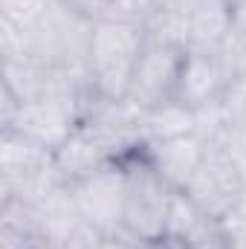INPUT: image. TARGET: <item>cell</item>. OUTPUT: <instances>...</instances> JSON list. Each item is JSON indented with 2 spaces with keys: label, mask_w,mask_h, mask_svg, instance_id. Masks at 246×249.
<instances>
[{
  "label": "cell",
  "mask_w": 246,
  "mask_h": 249,
  "mask_svg": "<svg viewBox=\"0 0 246 249\" xmlns=\"http://www.w3.org/2000/svg\"><path fill=\"white\" fill-rule=\"evenodd\" d=\"M154 249H191L185 238H177V235H159L157 241H151Z\"/></svg>",
  "instance_id": "23"
},
{
  "label": "cell",
  "mask_w": 246,
  "mask_h": 249,
  "mask_svg": "<svg viewBox=\"0 0 246 249\" xmlns=\"http://www.w3.org/2000/svg\"><path fill=\"white\" fill-rule=\"evenodd\" d=\"M211 142H220L232 154V160L238 162V168H241V174H244V180H246V127H226Z\"/></svg>",
  "instance_id": "19"
},
{
  "label": "cell",
  "mask_w": 246,
  "mask_h": 249,
  "mask_svg": "<svg viewBox=\"0 0 246 249\" xmlns=\"http://www.w3.org/2000/svg\"><path fill=\"white\" fill-rule=\"evenodd\" d=\"M244 186L246 180L238 162L232 160V154L220 142H209V151H206L200 168L194 171L191 183L183 191L200 206L203 214L232 217L238 209V200L244 194Z\"/></svg>",
  "instance_id": "4"
},
{
  "label": "cell",
  "mask_w": 246,
  "mask_h": 249,
  "mask_svg": "<svg viewBox=\"0 0 246 249\" xmlns=\"http://www.w3.org/2000/svg\"><path fill=\"white\" fill-rule=\"evenodd\" d=\"M75 127H78V110L75 107L55 102V99H32V102H20L12 124L3 130H15V133L26 136L35 145L55 154V148H61L64 139Z\"/></svg>",
  "instance_id": "7"
},
{
  "label": "cell",
  "mask_w": 246,
  "mask_h": 249,
  "mask_svg": "<svg viewBox=\"0 0 246 249\" xmlns=\"http://www.w3.org/2000/svg\"><path fill=\"white\" fill-rule=\"evenodd\" d=\"M232 29L246 38V0H235L232 3Z\"/></svg>",
  "instance_id": "22"
},
{
  "label": "cell",
  "mask_w": 246,
  "mask_h": 249,
  "mask_svg": "<svg viewBox=\"0 0 246 249\" xmlns=\"http://www.w3.org/2000/svg\"><path fill=\"white\" fill-rule=\"evenodd\" d=\"M136 249H154V247H151V241H145V244H139Z\"/></svg>",
  "instance_id": "26"
},
{
  "label": "cell",
  "mask_w": 246,
  "mask_h": 249,
  "mask_svg": "<svg viewBox=\"0 0 246 249\" xmlns=\"http://www.w3.org/2000/svg\"><path fill=\"white\" fill-rule=\"evenodd\" d=\"M235 249H246V241H241V238H235Z\"/></svg>",
  "instance_id": "25"
},
{
  "label": "cell",
  "mask_w": 246,
  "mask_h": 249,
  "mask_svg": "<svg viewBox=\"0 0 246 249\" xmlns=\"http://www.w3.org/2000/svg\"><path fill=\"white\" fill-rule=\"evenodd\" d=\"M203 217L200 206L180 188L171 191V200H168V217H165V235H177V238H185L194 223Z\"/></svg>",
  "instance_id": "16"
},
{
  "label": "cell",
  "mask_w": 246,
  "mask_h": 249,
  "mask_svg": "<svg viewBox=\"0 0 246 249\" xmlns=\"http://www.w3.org/2000/svg\"><path fill=\"white\" fill-rule=\"evenodd\" d=\"M232 3L229 0H200L188 15V50L217 53L232 38Z\"/></svg>",
  "instance_id": "11"
},
{
  "label": "cell",
  "mask_w": 246,
  "mask_h": 249,
  "mask_svg": "<svg viewBox=\"0 0 246 249\" xmlns=\"http://www.w3.org/2000/svg\"><path fill=\"white\" fill-rule=\"evenodd\" d=\"M229 72L226 67L220 64L217 55L211 53H185L183 70H180V81H177V96L174 102H180L183 107L200 113V110H209L214 107L226 87H229Z\"/></svg>",
  "instance_id": "8"
},
{
  "label": "cell",
  "mask_w": 246,
  "mask_h": 249,
  "mask_svg": "<svg viewBox=\"0 0 246 249\" xmlns=\"http://www.w3.org/2000/svg\"><path fill=\"white\" fill-rule=\"evenodd\" d=\"M35 209V226H38V235L44 241H53V244H64L84 220H81V212H78V203H75V194L70 186L55 188L47 200H41Z\"/></svg>",
  "instance_id": "12"
},
{
  "label": "cell",
  "mask_w": 246,
  "mask_h": 249,
  "mask_svg": "<svg viewBox=\"0 0 246 249\" xmlns=\"http://www.w3.org/2000/svg\"><path fill=\"white\" fill-rule=\"evenodd\" d=\"M183 133H197V113L183 107L180 102H168V105H159L154 110H142V116H139L142 142L183 136Z\"/></svg>",
  "instance_id": "14"
},
{
  "label": "cell",
  "mask_w": 246,
  "mask_h": 249,
  "mask_svg": "<svg viewBox=\"0 0 246 249\" xmlns=\"http://www.w3.org/2000/svg\"><path fill=\"white\" fill-rule=\"evenodd\" d=\"M55 0H0V18L18 26H32Z\"/></svg>",
  "instance_id": "17"
},
{
  "label": "cell",
  "mask_w": 246,
  "mask_h": 249,
  "mask_svg": "<svg viewBox=\"0 0 246 249\" xmlns=\"http://www.w3.org/2000/svg\"><path fill=\"white\" fill-rule=\"evenodd\" d=\"M107 235H102L99 229H93L90 223H81L67 241L61 244V249H105Z\"/></svg>",
  "instance_id": "21"
},
{
  "label": "cell",
  "mask_w": 246,
  "mask_h": 249,
  "mask_svg": "<svg viewBox=\"0 0 246 249\" xmlns=\"http://www.w3.org/2000/svg\"><path fill=\"white\" fill-rule=\"evenodd\" d=\"M185 53L188 50L183 47H171V44H159L148 38V47L136 64V72L130 81L127 102L139 110H154L159 105L174 102Z\"/></svg>",
  "instance_id": "6"
},
{
  "label": "cell",
  "mask_w": 246,
  "mask_h": 249,
  "mask_svg": "<svg viewBox=\"0 0 246 249\" xmlns=\"http://www.w3.org/2000/svg\"><path fill=\"white\" fill-rule=\"evenodd\" d=\"M90 35H93V23L70 12L58 0L32 26H26L29 55L50 70L87 72Z\"/></svg>",
  "instance_id": "2"
},
{
  "label": "cell",
  "mask_w": 246,
  "mask_h": 249,
  "mask_svg": "<svg viewBox=\"0 0 246 249\" xmlns=\"http://www.w3.org/2000/svg\"><path fill=\"white\" fill-rule=\"evenodd\" d=\"M206 151H209V142L200 133H183V136L142 142V154L151 162V168L171 188H180V191L191 183Z\"/></svg>",
  "instance_id": "9"
},
{
  "label": "cell",
  "mask_w": 246,
  "mask_h": 249,
  "mask_svg": "<svg viewBox=\"0 0 246 249\" xmlns=\"http://www.w3.org/2000/svg\"><path fill=\"white\" fill-rule=\"evenodd\" d=\"M58 3L67 6L70 12H75L78 18L90 20V23L110 18V9H113V0H58Z\"/></svg>",
  "instance_id": "18"
},
{
  "label": "cell",
  "mask_w": 246,
  "mask_h": 249,
  "mask_svg": "<svg viewBox=\"0 0 246 249\" xmlns=\"http://www.w3.org/2000/svg\"><path fill=\"white\" fill-rule=\"evenodd\" d=\"M122 165L127 171V206H124V232L133 235L139 244L157 241L165 235V217H168V186L145 160L142 145L122 157Z\"/></svg>",
  "instance_id": "3"
},
{
  "label": "cell",
  "mask_w": 246,
  "mask_h": 249,
  "mask_svg": "<svg viewBox=\"0 0 246 249\" xmlns=\"http://www.w3.org/2000/svg\"><path fill=\"white\" fill-rule=\"evenodd\" d=\"M148 47L145 23H130L105 18L93 23L90 53H87V75L99 96L122 102L130 93V81L136 64Z\"/></svg>",
  "instance_id": "1"
},
{
  "label": "cell",
  "mask_w": 246,
  "mask_h": 249,
  "mask_svg": "<svg viewBox=\"0 0 246 249\" xmlns=\"http://www.w3.org/2000/svg\"><path fill=\"white\" fill-rule=\"evenodd\" d=\"M185 241L191 249H235V232L229 217L203 214L194 223V229L185 235Z\"/></svg>",
  "instance_id": "15"
},
{
  "label": "cell",
  "mask_w": 246,
  "mask_h": 249,
  "mask_svg": "<svg viewBox=\"0 0 246 249\" xmlns=\"http://www.w3.org/2000/svg\"><path fill=\"white\" fill-rule=\"evenodd\" d=\"M197 3H200V0H157L154 6H165V9H177V12L191 15V9H194Z\"/></svg>",
  "instance_id": "24"
},
{
  "label": "cell",
  "mask_w": 246,
  "mask_h": 249,
  "mask_svg": "<svg viewBox=\"0 0 246 249\" xmlns=\"http://www.w3.org/2000/svg\"><path fill=\"white\" fill-rule=\"evenodd\" d=\"M50 162H53V151L35 145L32 139L15 130H0V183L20 180L29 171L44 168Z\"/></svg>",
  "instance_id": "13"
},
{
  "label": "cell",
  "mask_w": 246,
  "mask_h": 249,
  "mask_svg": "<svg viewBox=\"0 0 246 249\" xmlns=\"http://www.w3.org/2000/svg\"><path fill=\"white\" fill-rule=\"evenodd\" d=\"M229 3H235V0H229Z\"/></svg>",
  "instance_id": "27"
},
{
  "label": "cell",
  "mask_w": 246,
  "mask_h": 249,
  "mask_svg": "<svg viewBox=\"0 0 246 249\" xmlns=\"http://www.w3.org/2000/svg\"><path fill=\"white\" fill-rule=\"evenodd\" d=\"M75 194L81 220L99 229L102 235H119L124 229V206H127V171L122 160L105 165L93 177L78 186H70Z\"/></svg>",
  "instance_id": "5"
},
{
  "label": "cell",
  "mask_w": 246,
  "mask_h": 249,
  "mask_svg": "<svg viewBox=\"0 0 246 249\" xmlns=\"http://www.w3.org/2000/svg\"><path fill=\"white\" fill-rule=\"evenodd\" d=\"M53 162H55V168H58V174H61V180L67 186H78L87 177H93L96 171H102L105 165L116 162V154L93 130H87L84 124H78L64 139L61 148H55Z\"/></svg>",
  "instance_id": "10"
},
{
  "label": "cell",
  "mask_w": 246,
  "mask_h": 249,
  "mask_svg": "<svg viewBox=\"0 0 246 249\" xmlns=\"http://www.w3.org/2000/svg\"><path fill=\"white\" fill-rule=\"evenodd\" d=\"M157 0H113L110 18L116 20H130V23H145Z\"/></svg>",
  "instance_id": "20"
}]
</instances>
